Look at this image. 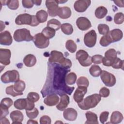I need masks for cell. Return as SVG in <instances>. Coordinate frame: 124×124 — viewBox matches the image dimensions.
I'll list each match as a JSON object with an SVG mask.
<instances>
[{
    "label": "cell",
    "instance_id": "6da1fadb",
    "mask_svg": "<svg viewBox=\"0 0 124 124\" xmlns=\"http://www.w3.org/2000/svg\"><path fill=\"white\" fill-rule=\"evenodd\" d=\"M47 65L46 81L41 91L43 97L53 93L60 96L63 94L71 95L75 87L68 86L65 82L66 76L70 70L56 62H48Z\"/></svg>",
    "mask_w": 124,
    "mask_h": 124
},
{
    "label": "cell",
    "instance_id": "7a4b0ae2",
    "mask_svg": "<svg viewBox=\"0 0 124 124\" xmlns=\"http://www.w3.org/2000/svg\"><path fill=\"white\" fill-rule=\"evenodd\" d=\"M101 100V97L99 94L94 93L83 99L78 103V106L82 110H87L95 107Z\"/></svg>",
    "mask_w": 124,
    "mask_h": 124
},
{
    "label": "cell",
    "instance_id": "3957f363",
    "mask_svg": "<svg viewBox=\"0 0 124 124\" xmlns=\"http://www.w3.org/2000/svg\"><path fill=\"white\" fill-rule=\"evenodd\" d=\"M15 23L18 25H28L32 27L37 26L39 24L36 16L31 15L26 13L17 16L15 19Z\"/></svg>",
    "mask_w": 124,
    "mask_h": 124
},
{
    "label": "cell",
    "instance_id": "277c9868",
    "mask_svg": "<svg viewBox=\"0 0 124 124\" xmlns=\"http://www.w3.org/2000/svg\"><path fill=\"white\" fill-rule=\"evenodd\" d=\"M14 40L18 42L22 41L29 42L33 40V37L30 33V31L27 29H20L16 30L14 33Z\"/></svg>",
    "mask_w": 124,
    "mask_h": 124
},
{
    "label": "cell",
    "instance_id": "5b68a950",
    "mask_svg": "<svg viewBox=\"0 0 124 124\" xmlns=\"http://www.w3.org/2000/svg\"><path fill=\"white\" fill-rule=\"evenodd\" d=\"M0 79L4 83L16 82L19 80V74L16 70L7 71L1 75Z\"/></svg>",
    "mask_w": 124,
    "mask_h": 124
},
{
    "label": "cell",
    "instance_id": "8992f818",
    "mask_svg": "<svg viewBox=\"0 0 124 124\" xmlns=\"http://www.w3.org/2000/svg\"><path fill=\"white\" fill-rule=\"evenodd\" d=\"M76 59L78 61L79 63L84 67H87L92 63V57L85 50L80 49L78 51L76 55Z\"/></svg>",
    "mask_w": 124,
    "mask_h": 124
},
{
    "label": "cell",
    "instance_id": "52a82bcc",
    "mask_svg": "<svg viewBox=\"0 0 124 124\" xmlns=\"http://www.w3.org/2000/svg\"><path fill=\"white\" fill-rule=\"evenodd\" d=\"M14 106L16 108L22 110H31L34 108V103L27 98L18 99L15 101Z\"/></svg>",
    "mask_w": 124,
    "mask_h": 124
},
{
    "label": "cell",
    "instance_id": "ba28073f",
    "mask_svg": "<svg viewBox=\"0 0 124 124\" xmlns=\"http://www.w3.org/2000/svg\"><path fill=\"white\" fill-rule=\"evenodd\" d=\"M33 41L35 46L39 48H45L49 45V40L41 32L35 34L33 37Z\"/></svg>",
    "mask_w": 124,
    "mask_h": 124
},
{
    "label": "cell",
    "instance_id": "9c48e42d",
    "mask_svg": "<svg viewBox=\"0 0 124 124\" xmlns=\"http://www.w3.org/2000/svg\"><path fill=\"white\" fill-rule=\"evenodd\" d=\"M100 78L103 83L108 87L113 86L116 82L115 77L111 73L106 71H102Z\"/></svg>",
    "mask_w": 124,
    "mask_h": 124
},
{
    "label": "cell",
    "instance_id": "30bf717a",
    "mask_svg": "<svg viewBox=\"0 0 124 124\" xmlns=\"http://www.w3.org/2000/svg\"><path fill=\"white\" fill-rule=\"evenodd\" d=\"M117 53L113 48L108 50L105 53V57L102 60L103 64L106 66H111L114 60L117 58Z\"/></svg>",
    "mask_w": 124,
    "mask_h": 124
},
{
    "label": "cell",
    "instance_id": "8fae6325",
    "mask_svg": "<svg viewBox=\"0 0 124 124\" xmlns=\"http://www.w3.org/2000/svg\"><path fill=\"white\" fill-rule=\"evenodd\" d=\"M96 38L97 35L95 31L94 30H92L84 35V44L88 47H93L96 44Z\"/></svg>",
    "mask_w": 124,
    "mask_h": 124
},
{
    "label": "cell",
    "instance_id": "7c38bea8",
    "mask_svg": "<svg viewBox=\"0 0 124 124\" xmlns=\"http://www.w3.org/2000/svg\"><path fill=\"white\" fill-rule=\"evenodd\" d=\"M45 3L49 15L52 17L56 16L59 7V1L56 0H46Z\"/></svg>",
    "mask_w": 124,
    "mask_h": 124
},
{
    "label": "cell",
    "instance_id": "4fadbf2b",
    "mask_svg": "<svg viewBox=\"0 0 124 124\" xmlns=\"http://www.w3.org/2000/svg\"><path fill=\"white\" fill-rule=\"evenodd\" d=\"M91 1L90 0H78L75 1L74 4L75 10L78 13L85 12L90 5Z\"/></svg>",
    "mask_w": 124,
    "mask_h": 124
},
{
    "label": "cell",
    "instance_id": "5bb4252c",
    "mask_svg": "<svg viewBox=\"0 0 124 124\" xmlns=\"http://www.w3.org/2000/svg\"><path fill=\"white\" fill-rule=\"evenodd\" d=\"M65 59V58L64 57L62 52L56 50H52L50 52L48 62H58V63L61 64Z\"/></svg>",
    "mask_w": 124,
    "mask_h": 124
},
{
    "label": "cell",
    "instance_id": "9a60e30c",
    "mask_svg": "<svg viewBox=\"0 0 124 124\" xmlns=\"http://www.w3.org/2000/svg\"><path fill=\"white\" fill-rule=\"evenodd\" d=\"M11 56V51L9 49L0 48V62L7 65L10 63V58Z\"/></svg>",
    "mask_w": 124,
    "mask_h": 124
},
{
    "label": "cell",
    "instance_id": "2e32d148",
    "mask_svg": "<svg viewBox=\"0 0 124 124\" xmlns=\"http://www.w3.org/2000/svg\"><path fill=\"white\" fill-rule=\"evenodd\" d=\"M76 25L81 31H86L92 27L90 21L85 17H79L76 20Z\"/></svg>",
    "mask_w": 124,
    "mask_h": 124
},
{
    "label": "cell",
    "instance_id": "e0dca14e",
    "mask_svg": "<svg viewBox=\"0 0 124 124\" xmlns=\"http://www.w3.org/2000/svg\"><path fill=\"white\" fill-rule=\"evenodd\" d=\"M87 92V87L84 86H78L76 90L73 98L76 102L78 103L83 99L84 96Z\"/></svg>",
    "mask_w": 124,
    "mask_h": 124
},
{
    "label": "cell",
    "instance_id": "ac0fdd59",
    "mask_svg": "<svg viewBox=\"0 0 124 124\" xmlns=\"http://www.w3.org/2000/svg\"><path fill=\"white\" fill-rule=\"evenodd\" d=\"M13 42V38L10 32L5 31L0 33V44L2 45L9 46Z\"/></svg>",
    "mask_w": 124,
    "mask_h": 124
},
{
    "label": "cell",
    "instance_id": "d6986e66",
    "mask_svg": "<svg viewBox=\"0 0 124 124\" xmlns=\"http://www.w3.org/2000/svg\"><path fill=\"white\" fill-rule=\"evenodd\" d=\"M64 118L69 121H74L76 120L78 116L77 111L72 108H67L64 109L63 113Z\"/></svg>",
    "mask_w": 124,
    "mask_h": 124
},
{
    "label": "cell",
    "instance_id": "ffe728a7",
    "mask_svg": "<svg viewBox=\"0 0 124 124\" xmlns=\"http://www.w3.org/2000/svg\"><path fill=\"white\" fill-rule=\"evenodd\" d=\"M70 103L69 97L66 94H63L61 95L60 102L57 105V108L60 110L62 111L66 109Z\"/></svg>",
    "mask_w": 124,
    "mask_h": 124
},
{
    "label": "cell",
    "instance_id": "44dd1931",
    "mask_svg": "<svg viewBox=\"0 0 124 124\" xmlns=\"http://www.w3.org/2000/svg\"><path fill=\"white\" fill-rule=\"evenodd\" d=\"M59 101V97L56 94H49L44 100V103L48 106H53L58 104Z\"/></svg>",
    "mask_w": 124,
    "mask_h": 124
},
{
    "label": "cell",
    "instance_id": "7402d4cb",
    "mask_svg": "<svg viewBox=\"0 0 124 124\" xmlns=\"http://www.w3.org/2000/svg\"><path fill=\"white\" fill-rule=\"evenodd\" d=\"M10 118L12 119V124H22L24 119L23 113L19 110H14L10 114Z\"/></svg>",
    "mask_w": 124,
    "mask_h": 124
},
{
    "label": "cell",
    "instance_id": "603a6c76",
    "mask_svg": "<svg viewBox=\"0 0 124 124\" xmlns=\"http://www.w3.org/2000/svg\"><path fill=\"white\" fill-rule=\"evenodd\" d=\"M72 12L70 8L67 6L59 7L58 8L57 16L62 19H67L71 16Z\"/></svg>",
    "mask_w": 124,
    "mask_h": 124
},
{
    "label": "cell",
    "instance_id": "cb8c5ba5",
    "mask_svg": "<svg viewBox=\"0 0 124 124\" xmlns=\"http://www.w3.org/2000/svg\"><path fill=\"white\" fill-rule=\"evenodd\" d=\"M108 33L112 43L120 41L122 39L123 36L122 31L119 29H115L109 31Z\"/></svg>",
    "mask_w": 124,
    "mask_h": 124
},
{
    "label": "cell",
    "instance_id": "d4e9b609",
    "mask_svg": "<svg viewBox=\"0 0 124 124\" xmlns=\"http://www.w3.org/2000/svg\"><path fill=\"white\" fill-rule=\"evenodd\" d=\"M87 121L85 124H98V118L97 115L92 111H87L85 113Z\"/></svg>",
    "mask_w": 124,
    "mask_h": 124
},
{
    "label": "cell",
    "instance_id": "484cf974",
    "mask_svg": "<svg viewBox=\"0 0 124 124\" xmlns=\"http://www.w3.org/2000/svg\"><path fill=\"white\" fill-rule=\"evenodd\" d=\"M123 119V114L119 111H113L110 116V123L114 124L120 123Z\"/></svg>",
    "mask_w": 124,
    "mask_h": 124
},
{
    "label": "cell",
    "instance_id": "4316f807",
    "mask_svg": "<svg viewBox=\"0 0 124 124\" xmlns=\"http://www.w3.org/2000/svg\"><path fill=\"white\" fill-rule=\"evenodd\" d=\"M23 62L27 67H32L36 64V58L35 56L32 54H28L24 57Z\"/></svg>",
    "mask_w": 124,
    "mask_h": 124
},
{
    "label": "cell",
    "instance_id": "83f0119b",
    "mask_svg": "<svg viewBox=\"0 0 124 124\" xmlns=\"http://www.w3.org/2000/svg\"><path fill=\"white\" fill-rule=\"evenodd\" d=\"M108 13V10L104 6H99L97 7L95 11V16L98 19L104 18Z\"/></svg>",
    "mask_w": 124,
    "mask_h": 124
},
{
    "label": "cell",
    "instance_id": "f1b7e54d",
    "mask_svg": "<svg viewBox=\"0 0 124 124\" xmlns=\"http://www.w3.org/2000/svg\"><path fill=\"white\" fill-rule=\"evenodd\" d=\"M36 17L39 23H44L46 21L48 17V14L46 11L41 10L36 13Z\"/></svg>",
    "mask_w": 124,
    "mask_h": 124
},
{
    "label": "cell",
    "instance_id": "f546056e",
    "mask_svg": "<svg viewBox=\"0 0 124 124\" xmlns=\"http://www.w3.org/2000/svg\"><path fill=\"white\" fill-rule=\"evenodd\" d=\"M41 33L47 38L49 39L52 38L55 35L56 31L54 29L47 26L42 30Z\"/></svg>",
    "mask_w": 124,
    "mask_h": 124
},
{
    "label": "cell",
    "instance_id": "4dcf8cb0",
    "mask_svg": "<svg viewBox=\"0 0 124 124\" xmlns=\"http://www.w3.org/2000/svg\"><path fill=\"white\" fill-rule=\"evenodd\" d=\"M61 22L57 19L54 18L49 20L47 23V27L54 29L55 31L59 30L61 28Z\"/></svg>",
    "mask_w": 124,
    "mask_h": 124
},
{
    "label": "cell",
    "instance_id": "1f68e13d",
    "mask_svg": "<svg viewBox=\"0 0 124 124\" xmlns=\"http://www.w3.org/2000/svg\"><path fill=\"white\" fill-rule=\"evenodd\" d=\"M62 31L66 35H70L73 32V28L71 24L65 23H63L61 26Z\"/></svg>",
    "mask_w": 124,
    "mask_h": 124
},
{
    "label": "cell",
    "instance_id": "d6a6232c",
    "mask_svg": "<svg viewBox=\"0 0 124 124\" xmlns=\"http://www.w3.org/2000/svg\"><path fill=\"white\" fill-rule=\"evenodd\" d=\"M109 32V31H108ZM112 40L110 37L109 34L108 33H107L106 34L104 35L100 39L99 43L101 46H108L111 43H112Z\"/></svg>",
    "mask_w": 124,
    "mask_h": 124
},
{
    "label": "cell",
    "instance_id": "836d02e7",
    "mask_svg": "<svg viewBox=\"0 0 124 124\" xmlns=\"http://www.w3.org/2000/svg\"><path fill=\"white\" fill-rule=\"evenodd\" d=\"M89 72L91 76L93 77H98L100 75L102 72V69L99 66L94 64L91 66L89 69Z\"/></svg>",
    "mask_w": 124,
    "mask_h": 124
},
{
    "label": "cell",
    "instance_id": "e575fe53",
    "mask_svg": "<svg viewBox=\"0 0 124 124\" xmlns=\"http://www.w3.org/2000/svg\"><path fill=\"white\" fill-rule=\"evenodd\" d=\"M26 87L25 83L24 81L19 80L17 82H15L14 85V88L15 90L19 93H22L24 91Z\"/></svg>",
    "mask_w": 124,
    "mask_h": 124
},
{
    "label": "cell",
    "instance_id": "d590c367",
    "mask_svg": "<svg viewBox=\"0 0 124 124\" xmlns=\"http://www.w3.org/2000/svg\"><path fill=\"white\" fill-rule=\"evenodd\" d=\"M77 80V75L74 72L67 74L65 77V82L67 85H73L75 83Z\"/></svg>",
    "mask_w": 124,
    "mask_h": 124
},
{
    "label": "cell",
    "instance_id": "8d00e7d4",
    "mask_svg": "<svg viewBox=\"0 0 124 124\" xmlns=\"http://www.w3.org/2000/svg\"><path fill=\"white\" fill-rule=\"evenodd\" d=\"M66 48L71 53H74L77 50V46L72 40H68L65 43Z\"/></svg>",
    "mask_w": 124,
    "mask_h": 124
},
{
    "label": "cell",
    "instance_id": "74e56055",
    "mask_svg": "<svg viewBox=\"0 0 124 124\" xmlns=\"http://www.w3.org/2000/svg\"><path fill=\"white\" fill-rule=\"evenodd\" d=\"M114 69H122L124 67V61L121 60L120 58H116L111 64V66Z\"/></svg>",
    "mask_w": 124,
    "mask_h": 124
},
{
    "label": "cell",
    "instance_id": "f35d334b",
    "mask_svg": "<svg viewBox=\"0 0 124 124\" xmlns=\"http://www.w3.org/2000/svg\"><path fill=\"white\" fill-rule=\"evenodd\" d=\"M5 92L7 94L10 95L13 97H16L18 95H21L23 94V93H17L15 90L14 88V85H12L7 87L6 88Z\"/></svg>",
    "mask_w": 124,
    "mask_h": 124
},
{
    "label": "cell",
    "instance_id": "ab89813d",
    "mask_svg": "<svg viewBox=\"0 0 124 124\" xmlns=\"http://www.w3.org/2000/svg\"><path fill=\"white\" fill-rule=\"evenodd\" d=\"M6 4L9 9L16 10L19 7V1L17 0H9L6 1Z\"/></svg>",
    "mask_w": 124,
    "mask_h": 124
},
{
    "label": "cell",
    "instance_id": "60d3db41",
    "mask_svg": "<svg viewBox=\"0 0 124 124\" xmlns=\"http://www.w3.org/2000/svg\"><path fill=\"white\" fill-rule=\"evenodd\" d=\"M77 84L78 86L88 87L89 85V81L86 77H80L77 81Z\"/></svg>",
    "mask_w": 124,
    "mask_h": 124
},
{
    "label": "cell",
    "instance_id": "b9f144b4",
    "mask_svg": "<svg viewBox=\"0 0 124 124\" xmlns=\"http://www.w3.org/2000/svg\"><path fill=\"white\" fill-rule=\"evenodd\" d=\"M98 30L100 34L105 35L109 31V28L107 24H100L98 26Z\"/></svg>",
    "mask_w": 124,
    "mask_h": 124
},
{
    "label": "cell",
    "instance_id": "7bdbcfd3",
    "mask_svg": "<svg viewBox=\"0 0 124 124\" xmlns=\"http://www.w3.org/2000/svg\"><path fill=\"white\" fill-rule=\"evenodd\" d=\"M26 113L28 118L32 119L37 117L39 114V111L36 108H34L31 110H26Z\"/></svg>",
    "mask_w": 124,
    "mask_h": 124
},
{
    "label": "cell",
    "instance_id": "ee69618b",
    "mask_svg": "<svg viewBox=\"0 0 124 124\" xmlns=\"http://www.w3.org/2000/svg\"><path fill=\"white\" fill-rule=\"evenodd\" d=\"M124 21V15L122 12L116 13L114 17V21L116 24H121Z\"/></svg>",
    "mask_w": 124,
    "mask_h": 124
},
{
    "label": "cell",
    "instance_id": "f6af8a7d",
    "mask_svg": "<svg viewBox=\"0 0 124 124\" xmlns=\"http://www.w3.org/2000/svg\"><path fill=\"white\" fill-rule=\"evenodd\" d=\"M27 98L29 100L35 103L39 100L40 99V96L37 93L30 92L28 93Z\"/></svg>",
    "mask_w": 124,
    "mask_h": 124
},
{
    "label": "cell",
    "instance_id": "bcb514c9",
    "mask_svg": "<svg viewBox=\"0 0 124 124\" xmlns=\"http://www.w3.org/2000/svg\"><path fill=\"white\" fill-rule=\"evenodd\" d=\"M13 102V100L8 97L3 98L0 102V105L5 107L7 108H9L12 105Z\"/></svg>",
    "mask_w": 124,
    "mask_h": 124
},
{
    "label": "cell",
    "instance_id": "7dc6e473",
    "mask_svg": "<svg viewBox=\"0 0 124 124\" xmlns=\"http://www.w3.org/2000/svg\"><path fill=\"white\" fill-rule=\"evenodd\" d=\"M103 57L100 55H95L92 57V62L95 64H100L102 62Z\"/></svg>",
    "mask_w": 124,
    "mask_h": 124
},
{
    "label": "cell",
    "instance_id": "c3c4849f",
    "mask_svg": "<svg viewBox=\"0 0 124 124\" xmlns=\"http://www.w3.org/2000/svg\"><path fill=\"white\" fill-rule=\"evenodd\" d=\"M110 93V91L106 87H102L99 91V95L101 97H107L109 96Z\"/></svg>",
    "mask_w": 124,
    "mask_h": 124
},
{
    "label": "cell",
    "instance_id": "681fc988",
    "mask_svg": "<svg viewBox=\"0 0 124 124\" xmlns=\"http://www.w3.org/2000/svg\"><path fill=\"white\" fill-rule=\"evenodd\" d=\"M109 115V112L107 111H105L102 112L99 117V120L102 124H104L108 120Z\"/></svg>",
    "mask_w": 124,
    "mask_h": 124
},
{
    "label": "cell",
    "instance_id": "f907efd6",
    "mask_svg": "<svg viewBox=\"0 0 124 124\" xmlns=\"http://www.w3.org/2000/svg\"><path fill=\"white\" fill-rule=\"evenodd\" d=\"M9 108L4 107L2 105H0V118L5 117L9 114Z\"/></svg>",
    "mask_w": 124,
    "mask_h": 124
},
{
    "label": "cell",
    "instance_id": "816d5d0a",
    "mask_svg": "<svg viewBox=\"0 0 124 124\" xmlns=\"http://www.w3.org/2000/svg\"><path fill=\"white\" fill-rule=\"evenodd\" d=\"M22 5L26 8H31L33 6L34 3L32 0H22Z\"/></svg>",
    "mask_w": 124,
    "mask_h": 124
},
{
    "label": "cell",
    "instance_id": "f5cc1de1",
    "mask_svg": "<svg viewBox=\"0 0 124 124\" xmlns=\"http://www.w3.org/2000/svg\"><path fill=\"white\" fill-rule=\"evenodd\" d=\"M51 123V119L48 116L44 115L40 119V123L41 124H50Z\"/></svg>",
    "mask_w": 124,
    "mask_h": 124
},
{
    "label": "cell",
    "instance_id": "db71d44e",
    "mask_svg": "<svg viewBox=\"0 0 124 124\" xmlns=\"http://www.w3.org/2000/svg\"><path fill=\"white\" fill-rule=\"evenodd\" d=\"M72 64L71 61L69 59L65 58L64 62L61 65L66 69H69L71 68V67L72 66Z\"/></svg>",
    "mask_w": 124,
    "mask_h": 124
},
{
    "label": "cell",
    "instance_id": "11a10c76",
    "mask_svg": "<svg viewBox=\"0 0 124 124\" xmlns=\"http://www.w3.org/2000/svg\"><path fill=\"white\" fill-rule=\"evenodd\" d=\"M114 2L119 7H124V0H116V1H114Z\"/></svg>",
    "mask_w": 124,
    "mask_h": 124
},
{
    "label": "cell",
    "instance_id": "9f6ffc18",
    "mask_svg": "<svg viewBox=\"0 0 124 124\" xmlns=\"http://www.w3.org/2000/svg\"><path fill=\"white\" fill-rule=\"evenodd\" d=\"M0 123L1 124H10V122L9 121L8 119H7L6 118L3 117L2 118H0Z\"/></svg>",
    "mask_w": 124,
    "mask_h": 124
},
{
    "label": "cell",
    "instance_id": "6f0895ef",
    "mask_svg": "<svg viewBox=\"0 0 124 124\" xmlns=\"http://www.w3.org/2000/svg\"><path fill=\"white\" fill-rule=\"evenodd\" d=\"M33 2L34 4H35L37 6H39V5H41L42 1L41 0H33Z\"/></svg>",
    "mask_w": 124,
    "mask_h": 124
},
{
    "label": "cell",
    "instance_id": "680465c9",
    "mask_svg": "<svg viewBox=\"0 0 124 124\" xmlns=\"http://www.w3.org/2000/svg\"><path fill=\"white\" fill-rule=\"evenodd\" d=\"M27 124H38V122L36 121H35L34 120L30 119L29 121L27 122Z\"/></svg>",
    "mask_w": 124,
    "mask_h": 124
}]
</instances>
